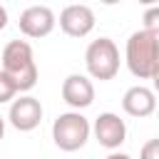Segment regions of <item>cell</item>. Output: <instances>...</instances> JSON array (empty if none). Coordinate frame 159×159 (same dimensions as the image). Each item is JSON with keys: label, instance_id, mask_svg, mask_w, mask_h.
Instances as JSON below:
<instances>
[{"label": "cell", "instance_id": "6da1fadb", "mask_svg": "<svg viewBox=\"0 0 159 159\" xmlns=\"http://www.w3.org/2000/svg\"><path fill=\"white\" fill-rule=\"evenodd\" d=\"M2 72H7L20 92H30L37 84V65L27 40H10L2 47Z\"/></svg>", "mask_w": 159, "mask_h": 159}, {"label": "cell", "instance_id": "7a4b0ae2", "mask_svg": "<svg viewBox=\"0 0 159 159\" xmlns=\"http://www.w3.org/2000/svg\"><path fill=\"white\" fill-rule=\"evenodd\" d=\"M124 60L134 77L152 80L154 70L159 67V37L147 30L132 32L124 47Z\"/></svg>", "mask_w": 159, "mask_h": 159}, {"label": "cell", "instance_id": "3957f363", "mask_svg": "<svg viewBox=\"0 0 159 159\" xmlns=\"http://www.w3.org/2000/svg\"><path fill=\"white\" fill-rule=\"evenodd\" d=\"M92 134L89 119L80 112H65L52 122V142L62 152H77L87 144Z\"/></svg>", "mask_w": 159, "mask_h": 159}, {"label": "cell", "instance_id": "277c9868", "mask_svg": "<svg viewBox=\"0 0 159 159\" xmlns=\"http://www.w3.org/2000/svg\"><path fill=\"white\" fill-rule=\"evenodd\" d=\"M84 65L92 80H99V82L114 80V75L119 72V50L114 40L109 37L92 40L84 50Z\"/></svg>", "mask_w": 159, "mask_h": 159}, {"label": "cell", "instance_id": "5b68a950", "mask_svg": "<svg viewBox=\"0 0 159 159\" xmlns=\"http://www.w3.org/2000/svg\"><path fill=\"white\" fill-rule=\"evenodd\" d=\"M55 25H57V17L47 5H30L20 12V20H17L20 32L25 37H32V40L47 37L55 30Z\"/></svg>", "mask_w": 159, "mask_h": 159}, {"label": "cell", "instance_id": "8992f818", "mask_svg": "<svg viewBox=\"0 0 159 159\" xmlns=\"http://www.w3.org/2000/svg\"><path fill=\"white\" fill-rule=\"evenodd\" d=\"M92 132H94V139L104 147V149H119L122 144H124V139H127V124H124V119L119 117V114H114V112H102L97 119H94V127H92Z\"/></svg>", "mask_w": 159, "mask_h": 159}, {"label": "cell", "instance_id": "52a82bcc", "mask_svg": "<svg viewBox=\"0 0 159 159\" xmlns=\"http://www.w3.org/2000/svg\"><path fill=\"white\" fill-rule=\"evenodd\" d=\"M7 119H10V124L17 132H32L42 122V104H40V99L37 97H30V94L17 97L10 104Z\"/></svg>", "mask_w": 159, "mask_h": 159}, {"label": "cell", "instance_id": "ba28073f", "mask_svg": "<svg viewBox=\"0 0 159 159\" xmlns=\"http://www.w3.org/2000/svg\"><path fill=\"white\" fill-rule=\"evenodd\" d=\"M60 30L70 37H87L94 30V12L87 5H67L60 12Z\"/></svg>", "mask_w": 159, "mask_h": 159}, {"label": "cell", "instance_id": "9c48e42d", "mask_svg": "<svg viewBox=\"0 0 159 159\" xmlns=\"http://www.w3.org/2000/svg\"><path fill=\"white\" fill-rule=\"evenodd\" d=\"M62 99L72 107V112H80L94 102V84L84 75H67L62 82Z\"/></svg>", "mask_w": 159, "mask_h": 159}, {"label": "cell", "instance_id": "30bf717a", "mask_svg": "<svg viewBox=\"0 0 159 159\" xmlns=\"http://www.w3.org/2000/svg\"><path fill=\"white\" fill-rule=\"evenodd\" d=\"M122 109L129 117H137V119L154 114L157 112V94H154V89H149L144 84L129 87L124 92V97H122Z\"/></svg>", "mask_w": 159, "mask_h": 159}, {"label": "cell", "instance_id": "8fae6325", "mask_svg": "<svg viewBox=\"0 0 159 159\" xmlns=\"http://www.w3.org/2000/svg\"><path fill=\"white\" fill-rule=\"evenodd\" d=\"M17 92H20V89H17L15 80H12L7 72L0 70V104H5V102H15V94H17Z\"/></svg>", "mask_w": 159, "mask_h": 159}, {"label": "cell", "instance_id": "7c38bea8", "mask_svg": "<svg viewBox=\"0 0 159 159\" xmlns=\"http://www.w3.org/2000/svg\"><path fill=\"white\" fill-rule=\"evenodd\" d=\"M142 30H147V32H152V35H157L159 37V5H152V7H147L144 10V15H142Z\"/></svg>", "mask_w": 159, "mask_h": 159}, {"label": "cell", "instance_id": "4fadbf2b", "mask_svg": "<svg viewBox=\"0 0 159 159\" xmlns=\"http://www.w3.org/2000/svg\"><path fill=\"white\" fill-rule=\"evenodd\" d=\"M139 159H159V139H149V142L142 147Z\"/></svg>", "mask_w": 159, "mask_h": 159}, {"label": "cell", "instance_id": "5bb4252c", "mask_svg": "<svg viewBox=\"0 0 159 159\" xmlns=\"http://www.w3.org/2000/svg\"><path fill=\"white\" fill-rule=\"evenodd\" d=\"M152 89H154V94H159V67H157L154 75H152Z\"/></svg>", "mask_w": 159, "mask_h": 159}, {"label": "cell", "instance_id": "9a60e30c", "mask_svg": "<svg viewBox=\"0 0 159 159\" xmlns=\"http://www.w3.org/2000/svg\"><path fill=\"white\" fill-rule=\"evenodd\" d=\"M5 25H7V10L0 5V30H5Z\"/></svg>", "mask_w": 159, "mask_h": 159}, {"label": "cell", "instance_id": "2e32d148", "mask_svg": "<svg viewBox=\"0 0 159 159\" xmlns=\"http://www.w3.org/2000/svg\"><path fill=\"white\" fill-rule=\"evenodd\" d=\"M107 159H132V157H129V154H122V152H112Z\"/></svg>", "mask_w": 159, "mask_h": 159}, {"label": "cell", "instance_id": "e0dca14e", "mask_svg": "<svg viewBox=\"0 0 159 159\" xmlns=\"http://www.w3.org/2000/svg\"><path fill=\"white\" fill-rule=\"evenodd\" d=\"M2 134H5V119L0 117V139H2Z\"/></svg>", "mask_w": 159, "mask_h": 159}, {"label": "cell", "instance_id": "ac0fdd59", "mask_svg": "<svg viewBox=\"0 0 159 159\" xmlns=\"http://www.w3.org/2000/svg\"><path fill=\"white\" fill-rule=\"evenodd\" d=\"M157 114H159V109H157Z\"/></svg>", "mask_w": 159, "mask_h": 159}]
</instances>
